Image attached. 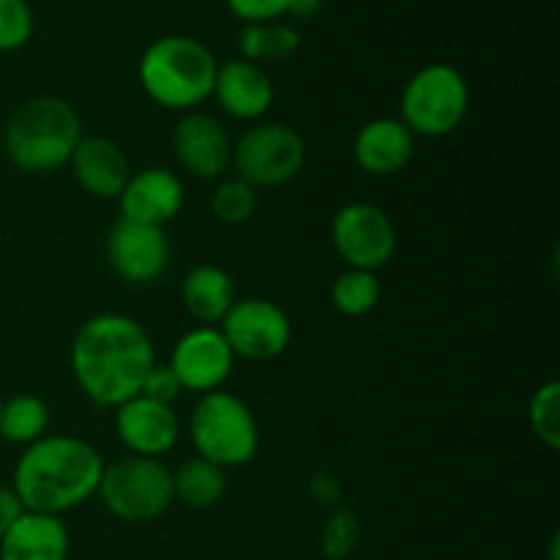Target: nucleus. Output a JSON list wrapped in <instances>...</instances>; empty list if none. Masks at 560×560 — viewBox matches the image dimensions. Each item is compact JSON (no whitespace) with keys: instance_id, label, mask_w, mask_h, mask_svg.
Listing matches in <instances>:
<instances>
[{"instance_id":"1","label":"nucleus","mask_w":560,"mask_h":560,"mask_svg":"<svg viewBox=\"0 0 560 560\" xmlns=\"http://www.w3.org/2000/svg\"><path fill=\"white\" fill-rule=\"evenodd\" d=\"M156 350L145 326L135 317L104 315L82 323L71 342V372L77 386L98 408H120L140 397Z\"/></svg>"},{"instance_id":"2","label":"nucleus","mask_w":560,"mask_h":560,"mask_svg":"<svg viewBox=\"0 0 560 560\" xmlns=\"http://www.w3.org/2000/svg\"><path fill=\"white\" fill-rule=\"evenodd\" d=\"M104 459L88 441L74 435H44L16 459L11 490L25 512L60 514L82 506L98 492Z\"/></svg>"},{"instance_id":"3","label":"nucleus","mask_w":560,"mask_h":560,"mask_svg":"<svg viewBox=\"0 0 560 560\" xmlns=\"http://www.w3.org/2000/svg\"><path fill=\"white\" fill-rule=\"evenodd\" d=\"M82 137L80 115L69 102L36 96L11 113L3 131V151L22 173L44 175L66 167Z\"/></svg>"},{"instance_id":"4","label":"nucleus","mask_w":560,"mask_h":560,"mask_svg":"<svg viewBox=\"0 0 560 560\" xmlns=\"http://www.w3.org/2000/svg\"><path fill=\"white\" fill-rule=\"evenodd\" d=\"M217 69L219 60L211 47H206L195 36L173 33V36L156 38L142 52L137 74H140L142 91L159 107L191 113L211 98Z\"/></svg>"},{"instance_id":"5","label":"nucleus","mask_w":560,"mask_h":560,"mask_svg":"<svg viewBox=\"0 0 560 560\" xmlns=\"http://www.w3.org/2000/svg\"><path fill=\"white\" fill-rule=\"evenodd\" d=\"M189 435L197 457L224 470L249 465L260 448L255 413L244 399L230 392L202 394L200 402L191 410Z\"/></svg>"},{"instance_id":"6","label":"nucleus","mask_w":560,"mask_h":560,"mask_svg":"<svg viewBox=\"0 0 560 560\" xmlns=\"http://www.w3.org/2000/svg\"><path fill=\"white\" fill-rule=\"evenodd\" d=\"M470 88L452 63H430L416 71L399 98V120L413 137H446L465 120Z\"/></svg>"},{"instance_id":"7","label":"nucleus","mask_w":560,"mask_h":560,"mask_svg":"<svg viewBox=\"0 0 560 560\" xmlns=\"http://www.w3.org/2000/svg\"><path fill=\"white\" fill-rule=\"evenodd\" d=\"M102 503L120 523L142 525L162 517L175 501L173 470L153 457H124L104 465L98 492Z\"/></svg>"},{"instance_id":"8","label":"nucleus","mask_w":560,"mask_h":560,"mask_svg":"<svg viewBox=\"0 0 560 560\" xmlns=\"http://www.w3.org/2000/svg\"><path fill=\"white\" fill-rule=\"evenodd\" d=\"M306 142L284 124H257L233 145V164L241 180L255 189L282 186L304 170Z\"/></svg>"},{"instance_id":"9","label":"nucleus","mask_w":560,"mask_h":560,"mask_svg":"<svg viewBox=\"0 0 560 560\" xmlns=\"http://www.w3.org/2000/svg\"><path fill=\"white\" fill-rule=\"evenodd\" d=\"M331 244L350 268L375 273L397 252V228L383 208L348 202L331 222Z\"/></svg>"},{"instance_id":"10","label":"nucleus","mask_w":560,"mask_h":560,"mask_svg":"<svg viewBox=\"0 0 560 560\" xmlns=\"http://www.w3.org/2000/svg\"><path fill=\"white\" fill-rule=\"evenodd\" d=\"M219 326L235 359L246 361L277 359L293 339L288 312L268 299L235 301Z\"/></svg>"},{"instance_id":"11","label":"nucleus","mask_w":560,"mask_h":560,"mask_svg":"<svg viewBox=\"0 0 560 560\" xmlns=\"http://www.w3.org/2000/svg\"><path fill=\"white\" fill-rule=\"evenodd\" d=\"M107 260L129 284H153L170 266V244L162 228L115 219L107 233Z\"/></svg>"},{"instance_id":"12","label":"nucleus","mask_w":560,"mask_h":560,"mask_svg":"<svg viewBox=\"0 0 560 560\" xmlns=\"http://www.w3.org/2000/svg\"><path fill=\"white\" fill-rule=\"evenodd\" d=\"M173 151L180 167L200 180L224 178L233 164V140L219 118L202 109L180 115L173 131Z\"/></svg>"},{"instance_id":"13","label":"nucleus","mask_w":560,"mask_h":560,"mask_svg":"<svg viewBox=\"0 0 560 560\" xmlns=\"http://www.w3.org/2000/svg\"><path fill=\"white\" fill-rule=\"evenodd\" d=\"M235 355L224 342L222 331L213 326H200L186 331L175 342L170 370L180 381L184 392H219L230 375H233Z\"/></svg>"},{"instance_id":"14","label":"nucleus","mask_w":560,"mask_h":560,"mask_svg":"<svg viewBox=\"0 0 560 560\" xmlns=\"http://www.w3.org/2000/svg\"><path fill=\"white\" fill-rule=\"evenodd\" d=\"M115 432L135 457L159 459L178 443L180 421L173 405L135 397L115 408Z\"/></svg>"},{"instance_id":"15","label":"nucleus","mask_w":560,"mask_h":560,"mask_svg":"<svg viewBox=\"0 0 560 560\" xmlns=\"http://www.w3.org/2000/svg\"><path fill=\"white\" fill-rule=\"evenodd\" d=\"M184 184L175 173L164 167H148L131 173L129 184L120 191V217L131 222L164 228L184 208Z\"/></svg>"},{"instance_id":"16","label":"nucleus","mask_w":560,"mask_h":560,"mask_svg":"<svg viewBox=\"0 0 560 560\" xmlns=\"http://www.w3.org/2000/svg\"><path fill=\"white\" fill-rule=\"evenodd\" d=\"M213 98L235 120H260L273 104V82L262 66L235 58L219 63Z\"/></svg>"},{"instance_id":"17","label":"nucleus","mask_w":560,"mask_h":560,"mask_svg":"<svg viewBox=\"0 0 560 560\" xmlns=\"http://www.w3.org/2000/svg\"><path fill=\"white\" fill-rule=\"evenodd\" d=\"M416 153V137L399 118H375L359 129L353 159L366 175L386 178L402 173Z\"/></svg>"},{"instance_id":"18","label":"nucleus","mask_w":560,"mask_h":560,"mask_svg":"<svg viewBox=\"0 0 560 560\" xmlns=\"http://www.w3.org/2000/svg\"><path fill=\"white\" fill-rule=\"evenodd\" d=\"M69 164L77 184L96 200H118L131 178L129 159L107 137H82Z\"/></svg>"},{"instance_id":"19","label":"nucleus","mask_w":560,"mask_h":560,"mask_svg":"<svg viewBox=\"0 0 560 560\" xmlns=\"http://www.w3.org/2000/svg\"><path fill=\"white\" fill-rule=\"evenodd\" d=\"M69 528L52 514L22 512L0 539V560H66Z\"/></svg>"},{"instance_id":"20","label":"nucleus","mask_w":560,"mask_h":560,"mask_svg":"<svg viewBox=\"0 0 560 560\" xmlns=\"http://www.w3.org/2000/svg\"><path fill=\"white\" fill-rule=\"evenodd\" d=\"M180 301L186 312L202 326L222 323L230 306L235 304V284L224 268L219 266H197L186 273L180 284Z\"/></svg>"},{"instance_id":"21","label":"nucleus","mask_w":560,"mask_h":560,"mask_svg":"<svg viewBox=\"0 0 560 560\" xmlns=\"http://www.w3.org/2000/svg\"><path fill=\"white\" fill-rule=\"evenodd\" d=\"M228 492V476L224 468L208 463V459L195 457L180 465L173 474V495L189 509H211Z\"/></svg>"},{"instance_id":"22","label":"nucleus","mask_w":560,"mask_h":560,"mask_svg":"<svg viewBox=\"0 0 560 560\" xmlns=\"http://www.w3.org/2000/svg\"><path fill=\"white\" fill-rule=\"evenodd\" d=\"M238 47L244 60L252 63H268V60H284L299 52L301 33L288 22H257V25H244L238 36Z\"/></svg>"},{"instance_id":"23","label":"nucleus","mask_w":560,"mask_h":560,"mask_svg":"<svg viewBox=\"0 0 560 560\" xmlns=\"http://www.w3.org/2000/svg\"><path fill=\"white\" fill-rule=\"evenodd\" d=\"M49 410L33 394H16L0 408V438L16 446H31L47 435Z\"/></svg>"},{"instance_id":"24","label":"nucleus","mask_w":560,"mask_h":560,"mask_svg":"<svg viewBox=\"0 0 560 560\" xmlns=\"http://www.w3.org/2000/svg\"><path fill=\"white\" fill-rule=\"evenodd\" d=\"M381 301V279L372 271H359L348 268L339 273L331 284V304L334 310L348 317H364Z\"/></svg>"},{"instance_id":"25","label":"nucleus","mask_w":560,"mask_h":560,"mask_svg":"<svg viewBox=\"0 0 560 560\" xmlns=\"http://www.w3.org/2000/svg\"><path fill=\"white\" fill-rule=\"evenodd\" d=\"M211 211L222 224H244L257 211V189L238 175L222 178L211 195Z\"/></svg>"},{"instance_id":"26","label":"nucleus","mask_w":560,"mask_h":560,"mask_svg":"<svg viewBox=\"0 0 560 560\" xmlns=\"http://www.w3.org/2000/svg\"><path fill=\"white\" fill-rule=\"evenodd\" d=\"M528 421L534 435L547 448H560V383L550 381L536 388L528 405Z\"/></svg>"},{"instance_id":"27","label":"nucleus","mask_w":560,"mask_h":560,"mask_svg":"<svg viewBox=\"0 0 560 560\" xmlns=\"http://www.w3.org/2000/svg\"><path fill=\"white\" fill-rule=\"evenodd\" d=\"M361 539V523L355 512L339 506L328 514L320 530V552L328 560H345L355 552Z\"/></svg>"},{"instance_id":"28","label":"nucleus","mask_w":560,"mask_h":560,"mask_svg":"<svg viewBox=\"0 0 560 560\" xmlns=\"http://www.w3.org/2000/svg\"><path fill=\"white\" fill-rule=\"evenodd\" d=\"M36 31V16L27 0H0V52L25 47Z\"/></svg>"},{"instance_id":"29","label":"nucleus","mask_w":560,"mask_h":560,"mask_svg":"<svg viewBox=\"0 0 560 560\" xmlns=\"http://www.w3.org/2000/svg\"><path fill=\"white\" fill-rule=\"evenodd\" d=\"M224 5L244 25H257V22H277L288 16L290 0H224Z\"/></svg>"},{"instance_id":"30","label":"nucleus","mask_w":560,"mask_h":560,"mask_svg":"<svg viewBox=\"0 0 560 560\" xmlns=\"http://www.w3.org/2000/svg\"><path fill=\"white\" fill-rule=\"evenodd\" d=\"M180 392H184V386H180V381L175 377V372L170 370V364H153L145 383H142L140 397H148L153 399V402L162 405H173L175 399L180 397Z\"/></svg>"},{"instance_id":"31","label":"nucleus","mask_w":560,"mask_h":560,"mask_svg":"<svg viewBox=\"0 0 560 560\" xmlns=\"http://www.w3.org/2000/svg\"><path fill=\"white\" fill-rule=\"evenodd\" d=\"M22 512H25V509H22L16 492L11 490V487H0V539H3L5 530L20 520Z\"/></svg>"},{"instance_id":"32","label":"nucleus","mask_w":560,"mask_h":560,"mask_svg":"<svg viewBox=\"0 0 560 560\" xmlns=\"http://www.w3.org/2000/svg\"><path fill=\"white\" fill-rule=\"evenodd\" d=\"M310 490H312V495L317 498V501H323V503H337V498H339V481L334 479V476H328V474H317V476H312Z\"/></svg>"},{"instance_id":"33","label":"nucleus","mask_w":560,"mask_h":560,"mask_svg":"<svg viewBox=\"0 0 560 560\" xmlns=\"http://www.w3.org/2000/svg\"><path fill=\"white\" fill-rule=\"evenodd\" d=\"M323 0H290L288 16H295V20H312V16L320 11Z\"/></svg>"},{"instance_id":"34","label":"nucleus","mask_w":560,"mask_h":560,"mask_svg":"<svg viewBox=\"0 0 560 560\" xmlns=\"http://www.w3.org/2000/svg\"><path fill=\"white\" fill-rule=\"evenodd\" d=\"M0 408H3V399H0Z\"/></svg>"}]
</instances>
